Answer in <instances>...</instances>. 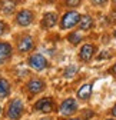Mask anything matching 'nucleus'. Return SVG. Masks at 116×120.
Wrapping results in <instances>:
<instances>
[{
    "instance_id": "f257e3e1",
    "label": "nucleus",
    "mask_w": 116,
    "mask_h": 120,
    "mask_svg": "<svg viewBox=\"0 0 116 120\" xmlns=\"http://www.w3.org/2000/svg\"><path fill=\"white\" fill-rule=\"evenodd\" d=\"M80 22V14L77 11H67L65 16L62 17V22H60V27L62 29H70V27H73L76 26L77 23Z\"/></svg>"
},
{
    "instance_id": "f03ea898",
    "label": "nucleus",
    "mask_w": 116,
    "mask_h": 120,
    "mask_svg": "<svg viewBox=\"0 0 116 120\" xmlns=\"http://www.w3.org/2000/svg\"><path fill=\"white\" fill-rule=\"evenodd\" d=\"M22 113H23V103H22V100L20 99L12 100L10 104H9V113H7L9 117L13 119V120H17V119H20Z\"/></svg>"
},
{
    "instance_id": "7ed1b4c3",
    "label": "nucleus",
    "mask_w": 116,
    "mask_h": 120,
    "mask_svg": "<svg viewBox=\"0 0 116 120\" xmlns=\"http://www.w3.org/2000/svg\"><path fill=\"white\" fill-rule=\"evenodd\" d=\"M76 109H77L76 100H73V99H66V100L60 104L59 112H60V114H63V116H70L72 113L76 112Z\"/></svg>"
},
{
    "instance_id": "20e7f679",
    "label": "nucleus",
    "mask_w": 116,
    "mask_h": 120,
    "mask_svg": "<svg viewBox=\"0 0 116 120\" xmlns=\"http://www.w3.org/2000/svg\"><path fill=\"white\" fill-rule=\"evenodd\" d=\"M29 64H30L33 69H36V70H43V69H46L49 66L47 60L42 54H33L30 59H29Z\"/></svg>"
},
{
    "instance_id": "39448f33",
    "label": "nucleus",
    "mask_w": 116,
    "mask_h": 120,
    "mask_svg": "<svg viewBox=\"0 0 116 120\" xmlns=\"http://www.w3.org/2000/svg\"><path fill=\"white\" fill-rule=\"evenodd\" d=\"M16 22L20 26H29L33 22V13L30 10H20L16 16Z\"/></svg>"
},
{
    "instance_id": "423d86ee",
    "label": "nucleus",
    "mask_w": 116,
    "mask_h": 120,
    "mask_svg": "<svg viewBox=\"0 0 116 120\" xmlns=\"http://www.w3.org/2000/svg\"><path fill=\"white\" fill-rule=\"evenodd\" d=\"M35 107H36L37 110L43 112V113H49V112L53 110V101H52L50 99H47V97L40 99V100L36 103V106H35Z\"/></svg>"
},
{
    "instance_id": "0eeeda50",
    "label": "nucleus",
    "mask_w": 116,
    "mask_h": 120,
    "mask_svg": "<svg viewBox=\"0 0 116 120\" xmlns=\"http://www.w3.org/2000/svg\"><path fill=\"white\" fill-rule=\"evenodd\" d=\"M93 53H95V46L93 44H85V46L80 49V59L88 62L93 57Z\"/></svg>"
},
{
    "instance_id": "6e6552de",
    "label": "nucleus",
    "mask_w": 116,
    "mask_h": 120,
    "mask_svg": "<svg viewBox=\"0 0 116 120\" xmlns=\"http://www.w3.org/2000/svg\"><path fill=\"white\" fill-rule=\"evenodd\" d=\"M12 54V46L9 43H0V64L4 63Z\"/></svg>"
},
{
    "instance_id": "1a4fd4ad",
    "label": "nucleus",
    "mask_w": 116,
    "mask_h": 120,
    "mask_svg": "<svg viewBox=\"0 0 116 120\" xmlns=\"http://www.w3.org/2000/svg\"><path fill=\"white\" fill-rule=\"evenodd\" d=\"M27 89H29V92H30V93L36 94V93L42 92V90L45 89V83H43L42 80H39V79H35V80H30V82H29Z\"/></svg>"
},
{
    "instance_id": "9d476101",
    "label": "nucleus",
    "mask_w": 116,
    "mask_h": 120,
    "mask_svg": "<svg viewBox=\"0 0 116 120\" xmlns=\"http://www.w3.org/2000/svg\"><path fill=\"white\" fill-rule=\"evenodd\" d=\"M32 49H33V40H32V37L30 36L23 37L20 40V43H19V50L22 53H26V52H30Z\"/></svg>"
},
{
    "instance_id": "9b49d317",
    "label": "nucleus",
    "mask_w": 116,
    "mask_h": 120,
    "mask_svg": "<svg viewBox=\"0 0 116 120\" xmlns=\"http://www.w3.org/2000/svg\"><path fill=\"white\" fill-rule=\"evenodd\" d=\"M56 22H57L56 13H46V14H45V17H43L42 24H43V27L50 29V27H53V26L56 24Z\"/></svg>"
},
{
    "instance_id": "f8f14e48",
    "label": "nucleus",
    "mask_w": 116,
    "mask_h": 120,
    "mask_svg": "<svg viewBox=\"0 0 116 120\" xmlns=\"http://www.w3.org/2000/svg\"><path fill=\"white\" fill-rule=\"evenodd\" d=\"M16 9V2L14 0H3L2 2V11L6 14H10Z\"/></svg>"
},
{
    "instance_id": "ddd939ff",
    "label": "nucleus",
    "mask_w": 116,
    "mask_h": 120,
    "mask_svg": "<svg viewBox=\"0 0 116 120\" xmlns=\"http://www.w3.org/2000/svg\"><path fill=\"white\" fill-rule=\"evenodd\" d=\"M90 93H92V84H83L77 92V97L86 100V99L90 97Z\"/></svg>"
},
{
    "instance_id": "4468645a",
    "label": "nucleus",
    "mask_w": 116,
    "mask_h": 120,
    "mask_svg": "<svg viewBox=\"0 0 116 120\" xmlns=\"http://www.w3.org/2000/svg\"><path fill=\"white\" fill-rule=\"evenodd\" d=\"M10 93V86H9V82L4 80V79H0V99H4L7 97Z\"/></svg>"
},
{
    "instance_id": "2eb2a0df",
    "label": "nucleus",
    "mask_w": 116,
    "mask_h": 120,
    "mask_svg": "<svg viewBox=\"0 0 116 120\" xmlns=\"http://www.w3.org/2000/svg\"><path fill=\"white\" fill-rule=\"evenodd\" d=\"M93 22L90 16H80V22H79V27L80 30H89L92 27Z\"/></svg>"
},
{
    "instance_id": "dca6fc26",
    "label": "nucleus",
    "mask_w": 116,
    "mask_h": 120,
    "mask_svg": "<svg viewBox=\"0 0 116 120\" xmlns=\"http://www.w3.org/2000/svg\"><path fill=\"white\" fill-rule=\"evenodd\" d=\"M69 41L72 43V44H77V43H80V40H82V36L79 34V33H72V34H69Z\"/></svg>"
},
{
    "instance_id": "f3484780",
    "label": "nucleus",
    "mask_w": 116,
    "mask_h": 120,
    "mask_svg": "<svg viewBox=\"0 0 116 120\" xmlns=\"http://www.w3.org/2000/svg\"><path fill=\"white\" fill-rule=\"evenodd\" d=\"M75 73H76V67L75 66H69L65 70V76L66 77H72V76H75Z\"/></svg>"
},
{
    "instance_id": "a211bd4d",
    "label": "nucleus",
    "mask_w": 116,
    "mask_h": 120,
    "mask_svg": "<svg viewBox=\"0 0 116 120\" xmlns=\"http://www.w3.org/2000/svg\"><path fill=\"white\" fill-rule=\"evenodd\" d=\"M79 3H80V0H66V4L70 6V7H75V6H77Z\"/></svg>"
},
{
    "instance_id": "6ab92c4d",
    "label": "nucleus",
    "mask_w": 116,
    "mask_h": 120,
    "mask_svg": "<svg viewBox=\"0 0 116 120\" xmlns=\"http://www.w3.org/2000/svg\"><path fill=\"white\" fill-rule=\"evenodd\" d=\"M6 29H7V24H6V23H3L2 20H0V36H2V34L6 32Z\"/></svg>"
},
{
    "instance_id": "aec40b11",
    "label": "nucleus",
    "mask_w": 116,
    "mask_h": 120,
    "mask_svg": "<svg viewBox=\"0 0 116 120\" xmlns=\"http://www.w3.org/2000/svg\"><path fill=\"white\" fill-rule=\"evenodd\" d=\"M109 56H110V54L105 52V53H102V54H99V57H97V59H99V60H100V59H106V57H109Z\"/></svg>"
},
{
    "instance_id": "412c9836",
    "label": "nucleus",
    "mask_w": 116,
    "mask_h": 120,
    "mask_svg": "<svg viewBox=\"0 0 116 120\" xmlns=\"http://www.w3.org/2000/svg\"><path fill=\"white\" fill-rule=\"evenodd\" d=\"M92 2H93V3H96V4H103L106 0H92Z\"/></svg>"
},
{
    "instance_id": "4be33fe9",
    "label": "nucleus",
    "mask_w": 116,
    "mask_h": 120,
    "mask_svg": "<svg viewBox=\"0 0 116 120\" xmlns=\"http://www.w3.org/2000/svg\"><path fill=\"white\" fill-rule=\"evenodd\" d=\"M112 113H113V116H116V104H115L113 109H112Z\"/></svg>"
},
{
    "instance_id": "5701e85b",
    "label": "nucleus",
    "mask_w": 116,
    "mask_h": 120,
    "mask_svg": "<svg viewBox=\"0 0 116 120\" xmlns=\"http://www.w3.org/2000/svg\"><path fill=\"white\" fill-rule=\"evenodd\" d=\"M112 73H115V74H116V64H115V66L112 67Z\"/></svg>"
},
{
    "instance_id": "b1692460",
    "label": "nucleus",
    "mask_w": 116,
    "mask_h": 120,
    "mask_svg": "<svg viewBox=\"0 0 116 120\" xmlns=\"http://www.w3.org/2000/svg\"><path fill=\"white\" fill-rule=\"evenodd\" d=\"M72 120H80V119H72Z\"/></svg>"
},
{
    "instance_id": "393cba45",
    "label": "nucleus",
    "mask_w": 116,
    "mask_h": 120,
    "mask_svg": "<svg viewBox=\"0 0 116 120\" xmlns=\"http://www.w3.org/2000/svg\"><path fill=\"white\" fill-rule=\"evenodd\" d=\"M0 113H2V107H0Z\"/></svg>"
},
{
    "instance_id": "a878e982",
    "label": "nucleus",
    "mask_w": 116,
    "mask_h": 120,
    "mask_svg": "<svg viewBox=\"0 0 116 120\" xmlns=\"http://www.w3.org/2000/svg\"><path fill=\"white\" fill-rule=\"evenodd\" d=\"M115 37H116V32H115Z\"/></svg>"
},
{
    "instance_id": "bb28decb",
    "label": "nucleus",
    "mask_w": 116,
    "mask_h": 120,
    "mask_svg": "<svg viewBox=\"0 0 116 120\" xmlns=\"http://www.w3.org/2000/svg\"><path fill=\"white\" fill-rule=\"evenodd\" d=\"M108 120H113V119H108Z\"/></svg>"
},
{
    "instance_id": "cd10ccee",
    "label": "nucleus",
    "mask_w": 116,
    "mask_h": 120,
    "mask_svg": "<svg viewBox=\"0 0 116 120\" xmlns=\"http://www.w3.org/2000/svg\"><path fill=\"white\" fill-rule=\"evenodd\" d=\"M113 2H115V3H116V0H113Z\"/></svg>"
}]
</instances>
